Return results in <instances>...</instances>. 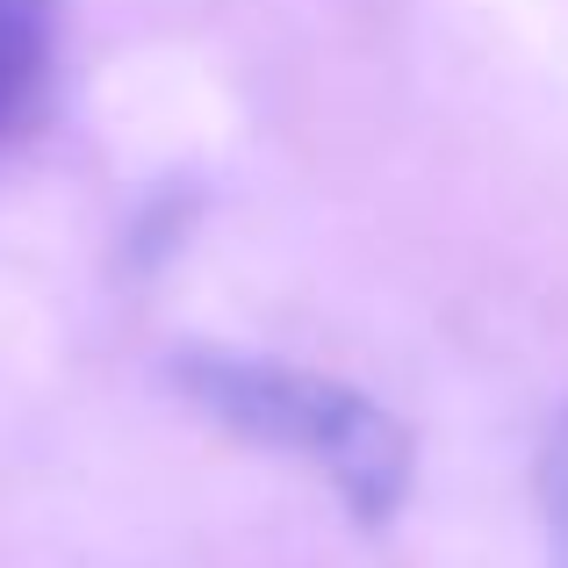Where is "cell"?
<instances>
[{
	"instance_id": "obj_3",
	"label": "cell",
	"mask_w": 568,
	"mask_h": 568,
	"mask_svg": "<svg viewBox=\"0 0 568 568\" xmlns=\"http://www.w3.org/2000/svg\"><path fill=\"white\" fill-rule=\"evenodd\" d=\"M540 518H547V555H555V568H568V417L540 454Z\"/></svg>"
},
{
	"instance_id": "obj_2",
	"label": "cell",
	"mask_w": 568,
	"mask_h": 568,
	"mask_svg": "<svg viewBox=\"0 0 568 568\" xmlns=\"http://www.w3.org/2000/svg\"><path fill=\"white\" fill-rule=\"evenodd\" d=\"M58 0H0V138H22L51 101Z\"/></svg>"
},
{
	"instance_id": "obj_1",
	"label": "cell",
	"mask_w": 568,
	"mask_h": 568,
	"mask_svg": "<svg viewBox=\"0 0 568 568\" xmlns=\"http://www.w3.org/2000/svg\"><path fill=\"white\" fill-rule=\"evenodd\" d=\"M173 388L237 439L310 460V475H324L361 526H388L410 497L417 446L403 432V417L338 375H317V367L295 361H260V353H231V346H181L173 353Z\"/></svg>"
}]
</instances>
